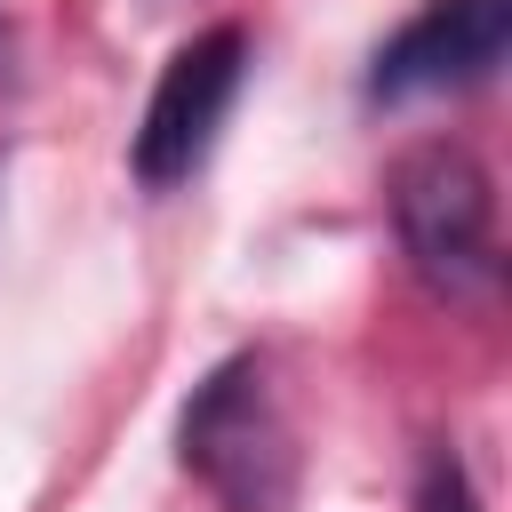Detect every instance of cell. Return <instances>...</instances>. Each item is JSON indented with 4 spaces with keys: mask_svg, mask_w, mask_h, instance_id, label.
<instances>
[{
    "mask_svg": "<svg viewBox=\"0 0 512 512\" xmlns=\"http://www.w3.org/2000/svg\"><path fill=\"white\" fill-rule=\"evenodd\" d=\"M416 512H480V496H472V480H464V464H456L448 448H432V456H424Z\"/></svg>",
    "mask_w": 512,
    "mask_h": 512,
    "instance_id": "5b68a950",
    "label": "cell"
},
{
    "mask_svg": "<svg viewBox=\"0 0 512 512\" xmlns=\"http://www.w3.org/2000/svg\"><path fill=\"white\" fill-rule=\"evenodd\" d=\"M184 464L232 512H280V496H288V432L272 416V392H264L256 360H224L192 392V408H184Z\"/></svg>",
    "mask_w": 512,
    "mask_h": 512,
    "instance_id": "7a4b0ae2",
    "label": "cell"
},
{
    "mask_svg": "<svg viewBox=\"0 0 512 512\" xmlns=\"http://www.w3.org/2000/svg\"><path fill=\"white\" fill-rule=\"evenodd\" d=\"M240 72H248V32H240V24H208L200 40H184V48L160 64V88H152L144 128H136V144H128L136 184L168 192V184H184V176L208 160L224 112H232V96H240Z\"/></svg>",
    "mask_w": 512,
    "mask_h": 512,
    "instance_id": "3957f363",
    "label": "cell"
},
{
    "mask_svg": "<svg viewBox=\"0 0 512 512\" xmlns=\"http://www.w3.org/2000/svg\"><path fill=\"white\" fill-rule=\"evenodd\" d=\"M392 224L424 288L440 296L496 288V192L464 144H416L392 168Z\"/></svg>",
    "mask_w": 512,
    "mask_h": 512,
    "instance_id": "6da1fadb",
    "label": "cell"
},
{
    "mask_svg": "<svg viewBox=\"0 0 512 512\" xmlns=\"http://www.w3.org/2000/svg\"><path fill=\"white\" fill-rule=\"evenodd\" d=\"M512 48V0H424L368 72V96L400 104V96H440V88H472L504 64Z\"/></svg>",
    "mask_w": 512,
    "mask_h": 512,
    "instance_id": "277c9868",
    "label": "cell"
}]
</instances>
